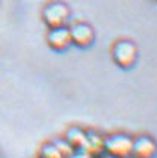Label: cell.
Returning <instances> with one entry per match:
<instances>
[{
  "instance_id": "cell-3",
  "label": "cell",
  "mask_w": 157,
  "mask_h": 158,
  "mask_svg": "<svg viewBox=\"0 0 157 158\" xmlns=\"http://www.w3.org/2000/svg\"><path fill=\"white\" fill-rule=\"evenodd\" d=\"M113 59L119 67L130 68L137 61V48L130 41H119L113 48Z\"/></svg>"
},
{
  "instance_id": "cell-9",
  "label": "cell",
  "mask_w": 157,
  "mask_h": 158,
  "mask_svg": "<svg viewBox=\"0 0 157 158\" xmlns=\"http://www.w3.org/2000/svg\"><path fill=\"white\" fill-rule=\"evenodd\" d=\"M40 158H64L61 155V152L58 151V148L55 146V143H46L41 146L40 149Z\"/></svg>"
},
{
  "instance_id": "cell-12",
  "label": "cell",
  "mask_w": 157,
  "mask_h": 158,
  "mask_svg": "<svg viewBox=\"0 0 157 158\" xmlns=\"http://www.w3.org/2000/svg\"><path fill=\"white\" fill-rule=\"evenodd\" d=\"M99 158H116V157H111V155H104V157H99Z\"/></svg>"
},
{
  "instance_id": "cell-1",
  "label": "cell",
  "mask_w": 157,
  "mask_h": 158,
  "mask_svg": "<svg viewBox=\"0 0 157 158\" xmlns=\"http://www.w3.org/2000/svg\"><path fill=\"white\" fill-rule=\"evenodd\" d=\"M133 139L124 133H114L104 138V154L116 158H129Z\"/></svg>"
},
{
  "instance_id": "cell-2",
  "label": "cell",
  "mask_w": 157,
  "mask_h": 158,
  "mask_svg": "<svg viewBox=\"0 0 157 158\" xmlns=\"http://www.w3.org/2000/svg\"><path fill=\"white\" fill-rule=\"evenodd\" d=\"M70 9L61 2L50 3L43 10V21L49 28H61L65 27L70 21Z\"/></svg>"
},
{
  "instance_id": "cell-11",
  "label": "cell",
  "mask_w": 157,
  "mask_h": 158,
  "mask_svg": "<svg viewBox=\"0 0 157 158\" xmlns=\"http://www.w3.org/2000/svg\"><path fill=\"white\" fill-rule=\"evenodd\" d=\"M70 158H94V157H90V155H88L86 152H82V151H76L73 155Z\"/></svg>"
},
{
  "instance_id": "cell-5",
  "label": "cell",
  "mask_w": 157,
  "mask_h": 158,
  "mask_svg": "<svg viewBox=\"0 0 157 158\" xmlns=\"http://www.w3.org/2000/svg\"><path fill=\"white\" fill-rule=\"evenodd\" d=\"M156 154V143L148 136H139L133 139L132 143V158H153Z\"/></svg>"
},
{
  "instance_id": "cell-8",
  "label": "cell",
  "mask_w": 157,
  "mask_h": 158,
  "mask_svg": "<svg viewBox=\"0 0 157 158\" xmlns=\"http://www.w3.org/2000/svg\"><path fill=\"white\" fill-rule=\"evenodd\" d=\"M85 139H86V131L82 130V129H79V127H71V129H68L67 135H65V140L68 142L70 146H71L74 151H82Z\"/></svg>"
},
{
  "instance_id": "cell-10",
  "label": "cell",
  "mask_w": 157,
  "mask_h": 158,
  "mask_svg": "<svg viewBox=\"0 0 157 158\" xmlns=\"http://www.w3.org/2000/svg\"><path fill=\"white\" fill-rule=\"evenodd\" d=\"M54 143H55V146L58 148V151L61 152V155L64 158H70L76 152L74 149L70 146V143L65 140V139H62V140H55Z\"/></svg>"
},
{
  "instance_id": "cell-7",
  "label": "cell",
  "mask_w": 157,
  "mask_h": 158,
  "mask_svg": "<svg viewBox=\"0 0 157 158\" xmlns=\"http://www.w3.org/2000/svg\"><path fill=\"white\" fill-rule=\"evenodd\" d=\"M82 152H86L94 158H99L104 154V138L95 131H86Z\"/></svg>"
},
{
  "instance_id": "cell-6",
  "label": "cell",
  "mask_w": 157,
  "mask_h": 158,
  "mask_svg": "<svg viewBox=\"0 0 157 158\" xmlns=\"http://www.w3.org/2000/svg\"><path fill=\"white\" fill-rule=\"evenodd\" d=\"M48 44L54 50H64L71 44V35L67 27L50 28L48 34Z\"/></svg>"
},
{
  "instance_id": "cell-4",
  "label": "cell",
  "mask_w": 157,
  "mask_h": 158,
  "mask_svg": "<svg viewBox=\"0 0 157 158\" xmlns=\"http://www.w3.org/2000/svg\"><path fill=\"white\" fill-rule=\"evenodd\" d=\"M70 35H71V43H74L79 48H88L95 39L94 30L85 22L73 25L70 28Z\"/></svg>"
}]
</instances>
